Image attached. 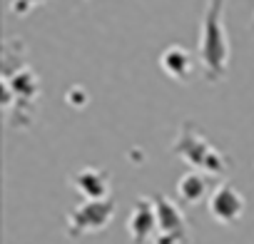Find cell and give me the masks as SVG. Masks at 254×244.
<instances>
[{
	"label": "cell",
	"instance_id": "2",
	"mask_svg": "<svg viewBox=\"0 0 254 244\" xmlns=\"http://www.w3.org/2000/svg\"><path fill=\"white\" fill-rule=\"evenodd\" d=\"M115 217V202L107 199H85L67 214V234L72 239L102 232Z\"/></svg>",
	"mask_w": 254,
	"mask_h": 244
},
{
	"label": "cell",
	"instance_id": "6",
	"mask_svg": "<svg viewBox=\"0 0 254 244\" xmlns=\"http://www.w3.org/2000/svg\"><path fill=\"white\" fill-rule=\"evenodd\" d=\"M127 234L135 244H145L157 234V209L155 197H140L127 217Z\"/></svg>",
	"mask_w": 254,
	"mask_h": 244
},
{
	"label": "cell",
	"instance_id": "4",
	"mask_svg": "<svg viewBox=\"0 0 254 244\" xmlns=\"http://www.w3.org/2000/svg\"><path fill=\"white\" fill-rule=\"evenodd\" d=\"M244 207H247L244 194L239 189H234L229 182L217 184L209 192V197H207V212H209V217L217 224H224V227L239 222L242 214H244Z\"/></svg>",
	"mask_w": 254,
	"mask_h": 244
},
{
	"label": "cell",
	"instance_id": "5",
	"mask_svg": "<svg viewBox=\"0 0 254 244\" xmlns=\"http://www.w3.org/2000/svg\"><path fill=\"white\" fill-rule=\"evenodd\" d=\"M177 145H180L177 152H180L190 165H194V167H199V170H204V172H209V175H219V172L227 170L222 155H219L217 150H212L204 140H199V137H194V135L187 132Z\"/></svg>",
	"mask_w": 254,
	"mask_h": 244
},
{
	"label": "cell",
	"instance_id": "1",
	"mask_svg": "<svg viewBox=\"0 0 254 244\" xmlns=\"http://www.w3.org/2000/svg\"><path fill=\"white\" fill-rule=\"evenodd\" d=\"M199 65L209 82L227 75L229 62V38L224 30V0H209L199 25Z\"/></svg>",
	"mask_w": 254,
	"mask_h": 244
},
{
	"label": "cell",
	"instance_id": "8",
	"mask_svg": "<svg viewBox=\"0 0 254 244\" xmlns=\"http://www.w3.org/2000/svg\"><path fill=\"white\" fill-rule=\"evenodd\" d=\"M160 67L165 70V75H167V77L185 82V80L192 75L194 62H192L190 50H185L182 45H170V48L160 55Z\"/></svg>",
	"mask_w": 254,
	"mask_h": 244
},
{
	"label": "cell",
	"instance_id": "7",
	"mask_svg": "<svg viewBox=\"0 0 254 244\" xmlns=\"http://www.w3.org/2000/svg\"><path fill=\"white\" fill-rule=\"evenodd\" d=\"M70 187L82 199H107L110 197V172L100 167H82L70 175Z\"/></svg>",
	"mask_w": 254,
	"mask_h": 244
},
{
	"label": "cell",
	"instance_id": "3",
	"mask_svg": "<svg viewBox=\"0 0 254 244\" xmlns=\"http://www.w3.org/2000/svg\"><path fill=\"white\" fill-rule=\"evenodd\" d=\"M155 209H157V234L152 244H187L190 227L182 209L165 194L155 197Z\"/></svg>",
	"mask_w": 254,
	"mask_h": 244
},
{
	"label": "cell",
	"instance_id": "9",
	"mask_svg": "<svg viewBox=\"0 0 254 244\" xmlns=\"http://www.w3.org/2000/svg\"><path fill=\"white\" fill-rule=\"evenodd\" d=\"M207 194H209V184H207V177L204 175L187 172V175L180 177V182H177V197L185 204H199Z\"/></svg>",
	"mask_w": 254,
	"mask_h": 244
},
{
	"label": "cell",
	"instance_id": "11",
	"mask_svg": "<svg viewBox=\"0 0 254 244\" xmlns=\"http://www.w3.org/2000/svg\"><path fill=\"white\" fill-rule=\"evenodd\" d=\"M45 0H13V10L18 13V15H25V13H30L35 5H43Z\"/></svg>",
	"mask_w": 254,
	"mask_h": 244
},
{
	"label": "cell",
	"instance_id": "10",
	"mask_svg": "<svg viewBox=\"0 0 254 244\" xmlns=\"http://www.w3.org/2000/svg\"><path fill=\"white\" fill-rule=\"evenodd\" d=\"M28 75H30V70H20L13 80H18L20 85H25V77H28ZM3 85H8L10 90H15V92H18V97H20V100H28V102H30V100H35V95H38V80L28 82V87H15V85H13V82H8V80H3Z\"/></svg>",
	"mask_w": 254,
	"mask_h": 244
}]
</instances>
